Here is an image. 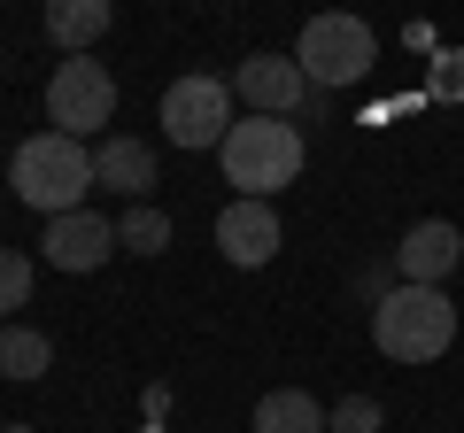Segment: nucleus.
<instances>
[{
	"instance_id": "obj_8",
	"label": "nucleus",
	"mask_w": 464,
	"mask_h": 433,
	"mask_svg": "<svg viewBox=\"0 0 464 433\" xmlns=\"http://www.w3.org/2000/svg\"><path fill=\"white\" fill-rule=\"evenodd\" d=\"M47 264L54 271H101L116 255V225L109 216H93V209H63V216H47Z\"/></svg>"
},
{
	"instance_id": "obj_9",
	"label": "nucleus",
	"mask_w": 464,
	"mask_h": 433,
	"mask_svg": "<svg viewBox=\"0 0 464 433\" xmlns=\"http://www.w3.org/2000/svg\"><path fill=\"white\" fill-rule=\"evenodd\" d=\"M217 248H225V264L240 271H264L271 255H279V216H271V201H232L225 216H217Z\"/></svg>"
},
{
	"instance_id": "obj_5",
	"label": "nucleus",
	"mask_w": 464,
	"mask_h": 433,
	"mask_svg": "<svg viewBox=\"0 0 464 433\" xmlns=\"http://www.w3.org/2000/svg\"><path fill=\"white\" fill-rule=\"evenodd\" d=\"M109 117H116V78L101 63H85V54H70V63L47 78V132L85 140V132H101Z\"/></svg>"
},
{
	"instance_id": "obj_17",
	"label": "nucleus",
	"mask_w": 464,
	"mask_h": 433,
	"mask_svg": "<svg viewBox=\"0 0 464 433\" xmlns=\"http://www.w3.org/2000/svg\"><path fill=\"white\" fill-rule=\"evenodd\" d=\"M325 433H380V402H372V395H348L341 410L325 418Z\"/></svg>"
},
{
	"instance_id": "obj_15",
	"label": "nucleus",
	"mask_w": 464,
	"mask_h": 433,
	"mask_svg": "<svg viewBox=\"0 0 464 433\" xmlns=\"http://www.w3.org/2000/svg\"><path fill=\"white\" fill-rule=\"evenodd\" d=\"M116 248H140V255H163L170 248V216L155 201H132V209L116 216Z\"/></svg>"
},
{
	"instance_id": "obj_10",
	"label": "nucleus",
	"mask_w": 464,
	"mask_h": 433,
	"mask_svg": "<svg viewBox=\"0 0 464 433\" xmlns=\"http://www.w3.org/2000/svg\"><path fill=\"white\" fill-rule=\"evenodd\" d=\"M457 264H464V233L449 225V216H426V225H411V233H402V248H395V271H402L411 286H441Z\"/></svg>"
},
{
	"instance_id": "obj_16",
	"label": "nucleus",
	"mask_w": 464,
	"mask_h": 433,
	"mask_svg": "<svg viewBox=\"0 0 464 433\" xmlns=\"http://www.w3.org/2000/svg\"><path fill=\"white\" fill-rule=\"evenodd\" d=\"M24 302H32V255L0 248V317H8V310H24Z\"/></svg>"
},
{
	"instance_id": "obj_6",
	"label": "nucleus",
	"mask_w": 464,
	"mask_h": 433,
	"mask_svg": "<svg viewBox=\"0 0 464 433\" xmlns=\"http://www.w3.org/2000/svg\"><path fill=\"white\" fill-rule=\"evenodd\" d=\"M232 132V85L225 78H179L163 93V140L170 148H225Z\"/></svg>"
},
{
	"instance_id": "obj_19",
	"label": "nucleus",
	"mask_w": 464,
	"mask_h": 433,
	"mask_svg": "<svg viewBox=\"0 0 464 433\" xmlns=\"http://www.w3.org/2000/svg\"><path fill=\"white\" fill-rule=\"evenodd\" d=\"M0 433H32V426H0Z\"/></svg>"
},
{
	"instance_id": "obj_14",
	"label": "nucleus",
	"mask_w": 464,
	"mask_h": 433,
	"mask_svg": "<svg viewBox=\"0 0 464 433\" xmlns=\"http://www.w3.org/2000/svg\"><path fill=\"white\" fill-rule=\"evenodd\" d=\"M54 341L32 333V325H0V380H47Z\"/></svg>"
},
{
	"instance_id": "obj_2",
	"label": "nucleus",
	"mask_w": 464,
	"mask_h": 433,
	"mask_svg": "<svg viewBox=\"0 0 464 433\" xmlns=\"http://www.w3.org/2000/svg\"><path fill=\"white\" fill-rule=\"evenodd\" d=\"M372 341H380L387 364H433V356H449V341H457V310H449L441 286L402 279L395 294H380V310H372Z\"/></svg>"
},
{
	"instance_id": "obj_1",
	"label": "nucleus",
	"mask_w": 464,
	"mask_h": 433,
	"mask_svg": "<svg viewBox=\"0 0 464 433\" xmlns=\"http://www.w3.org/2000/svg\"><path fill=\"white\" fill-rule=\"evenodd\" d=\"M8 186H16V201H32L39 216H63V209H78L85 186H101L93 178V148L70 140V132H32L8 155Z\"/></svg>"
},
{
	"instance_id": "obj_12",
	"label": "nucleus",
	"mask_w": 464,
	"mask_h": 433,
	"mask_svg": "<svg viewBox=\"0 0 464 433\" xmlns=\"http://www.w3.org/2000/svg\"><path fill=\"white\" fill-rule=\"evenodd\" d=\"M109 32V0H47V39L63 54H85Z\"/></svg>"
},
{
	"instance_id": "obj_3",
	"label": "nucleus",
	"mask_w": 464,
	"mask_h": 433,
	"mask_svg": "<svg viewBox=\"0 0 464 433\" xmlns=\"http://www.w3.org/2000/svg\"><path fill=\"white\" fill-rule=\"evenodd\" d=\"M217 163H225V186H240L248 201H271L279 186L302 178V132L286 117H240L217 148Z\"/></svg>"
},
{
	"instance_id": "obj_18",
	"label": "nucleus",
	"mask_w": 464,
	"mask_h": 433,
	"mask_svg": "<svg viewBox=\"0 0 464 433\" xmlns=\"http://www.w3.org/2000/svg\"><path fill=\"white\" fill-rule=\"evenodd\" d=\"M433 93H441V101H457V93H464V47H457V54H441V70H433Z\"/></svg>"
},
{
	"instance_id": "obj_13",
	"label": "nucleus",
	"mask_w": 464,
	"mask_h": 433,
	"mask_svg": "<svg viewBox=\"0 0 464 433\" xmlns=\"http://www.w3.org/2000/svg\"><path fill=\"white\" fill-rule=\"evenodd\" d=\"M256 433H325V410H317L302 387H271L256 402Z\"/></svg>"
},
{
	"instance_id": "obj_7",
	"label": "nucleus",
	"mask_w": 464,
	"mask_h": 433,
	"mask_svg": "<svg viewBox=\"0 0 464 433\" xmlns=\"http://www.w3.org/2000/svg\"><path fill=\"white\" fill-rule=\"evenodd\" d=\"M232 93L248 101L256 117H295V109H310V101H317V85L302 78L295 54H248V63L232 70Z\"/></svg>"
},
{
	"instance_id": "obj_11",
	"label": "nucleus",
	"mask_w": 464,
	"mask_h": 433,
	"mask_svg": "<svg viewBox=\"0 0 464 433\" xmlns=\"http://www.w3.org/2000/svg\"><path fill=\"white\" fill-rule=\"evenodd\" d=\"M93 178L109 186V194H124V201H148L155 148H148V140H101V148H93Z\"/></svg>"
},
{
	"instance_id": "obj_4",
	"label": "nucleus",
	"mask_w": 464,
	"mask_h": 433,
	"mask_svg": "<svg viewBox=\"0 0 464 433\" xmlns=\"http://www.w3.org/2000/svg\"><path fill=\"white\" fill-rule=\"evenodd\" d=\"M295 63L302 78L317 85V93H341V85H356L372 63H380V39H372V24L356 16H310L295 39Z\"/></svg>"
}]
</instances>
